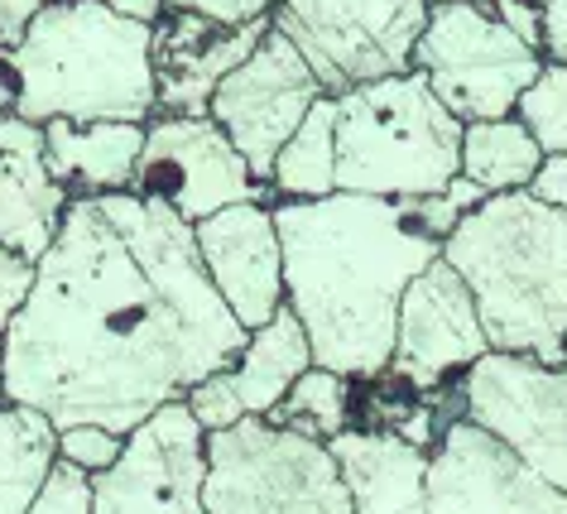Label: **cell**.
Here are the masks:
<instances>
[{
	"label": "cell",
	"mask_w": 567,
	"mask_h": 514,
	"mask_svg": "<svg viewBox=\"0 0 567 514\" xmlns=\"http://www.w3.org/2000/svg\"><path fill=\"white\" fill-rule=\"evenodd\" d=\"M481 351H491V341H486V327H481L476 298L462 284L457 269L437 255V260H429L409 279V289L400 298L394 356H390L385 376L429 394L443 380L462 376Z\"/></svg>",
	"instance_id": "cell-14"
},
{
	"label": "cell",
	"mask_w": 567,
	"mask_h": 514,
	"mask_svg": "<svg viewBox=\"0 0 567 514\" xmlns=\"http://www.w3.org/2000/svg\"><path fill=\"white\" fill-rule=\"evenodd\" d=\"M10 111H16V78L0 68V116H10Z\"/></svg>",
	"instance_id": "cell-37"
},
{
	"label": "cell",
	"mask_w": 567,
	"mask_h": 514,
	"mask_svg": "<svg viewBox=\"0 0 567 514\" xmlns=\"http://www.w3.org/2000/svg\"><path fill=\"white\" fill-rule=\"evenodd\" d=\"M414 68L429 78L437 102L466 125L515 116L519 92L544 68V53L509 34L486 0H452V6H429Z\"/></svg>",
	"instance_id": "cell-7"
},
{
	"label": "cell",
	"mask_w": 567,
	"mask_h": 514,
	"mask_svg": "<svg viewBox=\"0 0 567 514\" xmlns=\"http://www.w3.org/2000/svg\"><path fill=\"white\" fill-rule=\"evenodd\" d=\"M53 462H59V428L49 413L0 399V514L30 510Z\"/></svg>",
	"instance_id": "cell-22"
},
{
	"label": "cell",
	"mask_w": 567,
	"mask_h": 514,
	"mask_svg": "<svg viewBox=\"0 0 567 514\" xmlns=\"http://www.w3.org/2000/svg\"><path fill=\"white\" fill-rule=\"evenodd\" d=\"M423 20V0H279L269 10V24L303 53L328 96L409 73Z\"/></svg>",
	"instance_id": "cell-8"
},
{
	"label": "cell",
	"mask_w": 567,
	"mask_h": 514,
	"mask_svg": "<svg viewBox=\"0 0 567 514\" xmlns=\"http://www.w3.org/2000/svg\"><path fill=\"white\" fill-rule=\"evenodd\" d=\"M351 514H429V448L394 428H342L328 438Z\"/></svg>",
	"instance_id": "cell-17"
},
{
	"label": "cell",
	"mask_w": 567,
	"mask_h": 514,
	"mask_svg": "<svg viewBox=\"0 0 567 514\" xmlns=\"http://www.w3.org/2000/svg\"><path fill=\"white\" fill-rule=\"evenodd\" d=\"M337 188L365 197L443 193L457 174L462 121L437 102L419 68L332 96Z\"/></svg>",
	"instance_id": "cell-5"
},
{
	"label": "cell",
	"mask_w": 567,
	"mask_h": 514,
	"mask_svg": "<svg viewBox=\"0 0 567 514\" xmlns=\"http://www.w3.org/2000/svg\"><path fill=\"white\" fill-rule=\"evenodd\" d=\"M515 116L529 125V135L538 140L544 154L567 150V63H548L534 73V82L519 92Z\"/></svg>",
	"instance_id": "cell-25"
},
{
	"label": "cell",
	"mask_w": 567,
	"mask_h": 514,
	"mask_svg": "<svg viewBox=\"0 0 567 514\" xmlns=\"http://www.w3.org/2000/svg\"><path fill=\"white\" fill-rule=\"evenodd\" d=\"M544 150L529 135L519 116H491V121H466L462 125V150H457V174L472 178L481 193H519L529 188Z\"/></svg>",
	"instance_id": "cell-21"
},
{
	"label": "cell",
	"mask_w": 567,
	"mask_h": 514,
	"mask_svg": "<svg viewBox=\"0 0 567 514\" xmlns=\"http://www.w3.org/2000/svg\"><path fill=\"white\" fill-rule=\"evenodd\" d=\"M462 419L501 438L538 476L567 491V366L519 351H481L457 384Z\"/></svg>",
	"instance_id": "cell-9"
},
{
	"label": "cell",
	"mask_w": 567,
	"mask_h": 514,
	"mask_svg": "<svg viewBox=\"0 0 567 514\" xmlns=\"http://www.w3.org/2000/svg\"><path fill=\"white\" fill-rule=\"evenodd\" d=\"M284 250V308L303 322L313 366L347 380H380L394 356V318L409 279L443 255L400 203L328 193L275 203Z\"/></svg>",
	"instance_id": "cell-2"
},
{
	"label": "cell",
	"mask_w": 567,
	"mask_h": 514,
	"mask_svg": "<svg viewBox=\"0 0 567 514\" xmlns=\"http://www.w3.org/2000/svg\"><path fill=\"white\" fill-rule=\"evenodd\" d=\"M131 193L164 203L188 226L231 203H269L265 178L250 174V164L217 131V121L174 116V111H154L145 121V150Z\"/></svg>",
	"instance_id": "cell-11"
},
{
	"label": "cell",
	"mask_w": 567,
	"mask_h": 514,
	"mask_svg": "<svg viewBox=\"0 0 567 514\" xmlns=\"http://www.w3.org/2000/svg\"><path fill=\"white\" fill-rule=\"evenodd\" d=\"M423 6H452V0H423Z\"/></svg>",
	"instance_id": "cell-38"
},
{
	"label": "cell",
	"mask_w": 567,
	"mask_h": 514,
	"mask_svg": "<svg viewBox=\"0 0 567 514\" xmlns=\"http://www.w3.org/2000/svg\"><path fill=\"white\" fill-rule=\"evenodd\" d=\"M495 10V20L505 24L515 39H524L529 49H538V0H486Z\"/></svg>",
	"instance_id": "cell-33"
},
{
	"label": "cell",
	"mask_w": 567,
	"mask_h": 514,
	"mask_svg": "<svg viewBox=\"0 0 567 514\" xmlns=\"http://www.w3.org/2000/svg\"><path fill=\"white\" fill-rule=\"evenodd\" d=\"M207 514H351L332 448L246 413L207 433Z\"/></svg>",
	"instance_id": "cell-6"
},
{
	"label": "cell",
	"mask_w": 567,
	"mask_h": 514,
	"mask_svg": "<svg viewBox=\"0 0 567 514\" xmlns=\"http://www.w3.org/2000/svg\"><path fill=\"white\" fill-rule=\"evenodd\" d=\"M269 193L275 203H308V197L337 193V135H332V96H318L299 131L279 145L269 164Z\"/></svg>",
	"instance_id": "cell-23"
},
{
	"label": "cell",
	"mask_w": 567,
	"mask_h": 514,
	"mask_svg": "<svg viewBox=\"0 0 567 514\" xmlns=\"http://www.w3.org/2000/svg\"><path fill=\"white\" fill-rule=\"evenodd\" d=\"M563 366H567V356H563Z\"/></svg>",
	"instance_id": "cell-39"
},
{
	"label": "cell",
	"mask_w": 567,
	"mask_h": 514,
	"mask_svg": "<svg viewBox=\"0 0 567 514\" xmlns=\"http://www.w3.org/2000/svg\"><path fill=\"white\" fill-rule=\"evenodd\" d=\"M534 197H544L548 207L567 212V150L563 154H544V164H538V174L529 183Z\"/></svg>",
	"instance_id": "cell-34"
},
{
	"label": "cell",
	"mask_w": 567,
	"mask_h": 514,
	"mask_svg": "<svg viewBox=\"0 0 567 514\" xmlns=\"http://www.w3.org/2000/svg\"><path fill=\"white\" fill-rule=\"evenodd\" d=\"M145 121H44V164L73 197L135 188Z\"/></svg>",
	"instance_id": "cell-18"
},
{
	"label": "cell",
	"mask_w": 567,
	"mask_h": 514,
	"mask_svg": "<svg viewBox=\"0 0 567 514\" xmlns=\"http://www.w3.org/2000/svg\"><path fill=\"white\" fill-rule=\"evenodd\" d=\"M44 6H53V0H0V49L20 44V34L30 30V20Z\"/></svg>",
	"instance_id": "cell-35"
},
{
	"label": "cell",
	"mask_w": 567,
	"mask_h": 514,
	"mask_svg": "<svg viewBox=\"0 0 567 514\" xmlns=\"http://www.w3.org/2000/svg\"><path fill=\"white\" fill-rule=\"evenodd\" d=\"M207 433L168 399L125 433L121 456L92 476V514H207Z\"/></svg>",
	"instance_id": "cell-10"
},
{
	"label": "cell",
	"mask_w": 567,
	"mask_h": 514,
	"mask_svg": "<svg viewBox=\"0 0 567 514\" xmlns=\"http://www.w3.org/2000/svg\"><path fill=\"white\" fill-rule=\"evenodd\" d=\"M313 366V347H308L303 322L293 318L289 308H279L269 322L250 327L246 341H240L236 361L226 366V376L236 384V399L246 413H265L289 394V384Z\"/></svg>",
	"instance_id": "cell-20"
},
{
	"label": "cell",
	"mask_w": 567,
	"mask_h": 514,
	"mask_svg": "<svg viewBox=\"0 0 567 514\" xmlns=\"http://www.w3.org/2000/svg\"><path fill=\"white\" fill-rule=\"evenodd\" d=\"M92 6H106V10H121V16H135V20H159L164 16V0H92Z\"/></svg>",
	"instance_id": "cell-36"
},
{
	"label": "cell",
	"mask_w": 567,
	"mask_h": 514,
	"mask_svg": "<svg viewBox=\"0 0 567 514\" xmlns=\"http://www.w3.org/2000/svg\"><path fill=\"white\" fill-rule=\"evenodd\" d=\"M279 0H164V10H193L217 24H246V20H265Z\"/></svg>",
	"instance_id": "cell-30"
},
{
	"label": "cell",
	"mask_w": 567,
	"mask_h": 514,
	"mask_svg": "<svg viewBox=\"0 0 567 514\" xmlns=\"http://www.w3.org/2000/svg\"><path fill=\"white\" fill-rule=\"evenodd\" d=\"M73 193L49 174L44 154H0V246L39 260L63 226Z\"/></svg>",
	"instance_id": "cell-19"
},
{
	"label": "cell",
	"mask_w": 567,
	"mask_h": 514,
	"mask_svg": "<svg viewBox=\"0 0 567 514\" xmlns=\"http://www.w3.org/2000/svg\"><path fill=\"white\" fill-rule=\"evenodd\" d=\"M538 53L567 63V0H538Z\"/></svg>",
	"instance_id": "cell-31"
},
{
	"label": "cell",
	"mask_w": 567,
	"mask_h": 514,
	"mask_svg": "<svg viewBox=\"0 0 567 514\" xmlns=\"http://www.w3.org/2000/svg\"><path fill=\"white\" fill-rule=\"evenodd\" d=\"M193 240L203 269L231 318L246 327L269 322L284 308V250L275 203H231L193 222Z\"/></svg>",
	"instance_id": "cell-15"
},
{
	"label": "cell",
	"mask_w": 567,
	"mask_h": 514,
	"mask_svg": "<svg viewBox=\"0 0 567 514\" xmlns=\"http://www.w3.org/2000/svg\"><path fill=\"white\" fill-rule=\"evenodd\" d=\"M246 327L212 289L193 226L140 193L73 197L0 347V394L53 428H131L236 361Z\"/></svg>",
	"instance_id": "cell-1"
},
{
	"label": "cell",
	"mask_w": 567,
	"mask_h": 514,
	"mask_svg": "<svg viewBox=\"0 0 567 514\" xmlns=\"http://www.w3.org/2000/svg\"><path fill=\"white\" fill-rule=\"evenodd\" d=\"M30 279H34V265L16 255L10 246H0V347H6V332H10V318L20 312L24 294H30Z\"/></svg>",
	"instance_id": "cell-29"
},
{
	"label": "cell",
	"mask_w": 567,
	"mask_h": 514,
	"mask_svg": "<svg viewBox=\"0 0 567 514\" xmlns=\"http://www.w3.org/2000/svg\"><path fill=\"white\" fill-rule=\"evenodd\" d=\"M347 413H351V380L328 366H308L265 419L279 428H293L303 438L328 442L347 428Z\"/></svg>",
	"instance_id": "cell-24"
},
{
	"label": "cell",
	"mask_w": 567,
	"mask_h": 514,
	"mask_svg": "<svg viewBox=\"0 0 567 514\" xmlns=\"http://www.w3.org/2000/svg\"><path fill=\"white\" fill-rule=\"evenodd\" d=\"M429 514H567V491L472 419H447L429 448Z\"/></svg>",
	"instance_id": "cell-13"
},
{
	"label": "cell",
	"mask_w": 567,
	"mask_h": 514,
	"mask_svg": "<svg viewBox=\"0 0 567 514\" xmlns=\"http://www.w3.org/2000/svg\"><path fill=\"white\" fill-rule=\"evenodd\" d=\"M0 63L16 78V111L39 125L154 116V24L92 0L44 6Z\"/></svg>",
	"instance_id": "cell-4"
},
{
	"label": "cell",
	"mask_w": 567,
	"mask_h": 514,
	"mask_svg": "<svg viewBox=\"0 0 567 514\" xmlns=\"http://www.w3.org/2000/svg\"><path fill=\"white\" fill-rule=\"evenodd\" d=\"M24 514H92V476L59 456Z\"/></svg>",
	"instance_id": "cell-26"
},
{
	"label": "cell",
	"mask_w": 567,
	"mask_h": 514,
	"mask_svg": "<svg viewBox=\"0 0 567 514\" xmlns=\"http://www.w3.org/2000/svg\"><path fill=\"white\" fill-rule=\"evenodd\" d=\"M121 448H125V433H111V428H102V423H68V428H59V456L63 462H73V466H82L87 476L106 471L121 456Z\"/></svg>",
	"instance_id": "cell-27"
},
{
	"label": "cell",
	"mask_w": 567,
	"mask_h": 514,
	"mask_svg": "<svg viewBox=\"0 0 567 514\" xmlns=\"http://www.w3.org/2000/svg\"><path fill=\"white\" fill-rule=\"evenodd\" d=\"M183 404L193 409V419L203 423V433H217V428H231L236 419H246V409H240L236 384L226 370H212V376L188 384V390H183Z\"/></svg>",
	"instance_id": "cell-28"
},
{
	"label": "cell",
	"mask_w": 567,
	"mask_h": 514,
	"mask_svg": "<svg viewBox=\"0 0 567 514\" xmlns=\"http://www.w3.org/2000/svg\"><path fill=\"white\" fill-rule=\"evenodd\" d=\"M443 260L476 298L491 351L563 366L567 356V212L529 188L476 203L443 240Z\"/></svg>",
	"instance_id": "cell-3"
},
{
	"label": "cell",
	"mask_w": 567,
	"mask_h": 514,
	"mask_svg": "<svg viewBox=\"0 0 567 514\" xmlns=\"http://www.w3.org/2000/svg\"><path fill=\"white\" fill-rule=\"evenodd\" d=\"M0 154H44V125L20 111L0 116Z\"/></svg>",
	"instance_id": "cell-32"
},
{
	"label": "cell",
	"mask_w": 567,
	"mask_h": 514,
	"mask_svg": "<svg viewBox=\"0 0 567 514\" xmlns=\"http://www.w3.org/2000/svg\"><path fill=\"white\" fill-rule=\"evenodd\" d=\"M269 30L265 20L246 24H217L193 10H164L154 20V111H174V116H207V102L217 82L260 44Z\"/></svg>",
	"instance_id": "cell-16"
},
{
	"label": "cell",
	"mask_w": 567,
	"mask_h": 514,
	"mask_svg": "<svg viewBox=\"0 0 567 514\" xmlns=\"http://www.w3.org/2000/svg\"><path fill=\"white\" fill-rule=\"evenodd\" d=\"M318 96H328V92L313 78V68L269 24L260 34V44L217 82L207 116L217 121V131L250 164V174L269 178V164H275L279 145L299 131V121L313 111Z\"/></svg>",
	"instance_id": "cell-12"
}]
</instances>
